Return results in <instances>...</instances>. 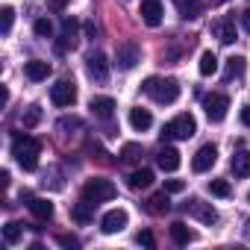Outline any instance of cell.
<instances>
[{
  "label": "cell",
  "mask_w": 250,
  "mask_h": 250,
  "mask_svg": "<svg viewBox=\"0 0 250 250\" xmlns=\"http://www.w3.org/2000/svg\"><path fill=\"white\" fill-rule=\"evenodd\" d=\"M177 9H180V15L186 21H191V18H197L203 12V0H177Z\"/></svg>",
  "instance_id": "603a6c76"
},
{
  "label": "cell",
  "mask_w": 250,
  "mask_h": 250,
  "mask_svg": "<svg viewBox=\"0 0 250 250\" xmlns=\"http://www.w3.org/2000/svg\"><path fill=\"white\" fill-rule=\"evenodd\" d=\"M50 100H53V106H62V109L74 106L77 103V85H74V80H59L50 88Z\"/></svg>",
  "instance_id": "52a82bcc"
},
{
  "label": "cell",
  "mask_w": 250,
  "mask_h": 250,
  "mask_svg": "<svg viewBox=\"0 0 250 250\" xmlns=\"http://www.w3.org/2000/svg\"><path fill=\"white\" fill-rule=\"evenodd\" d=\"M77 30H80V21L77 18H62V42L56 44V50L59 53H65V50H74L77 47Z\"/></svg>",
  "instance_id": "30bf717a"
},
{
  "label": "cell",
  "mask_w": 250,
  "mask_h": 250,
  "mask_svg": "<svg viewBox=\"0 0 250 250\" xmlns=\"http://www.w3.org/2000/svg\"><path fill=\"white\" fill-rule=\"evenodd\" d=\"M71 218H74L77 224H88V221H91V203H88V200H83V203L71 206Z\"/></svg>",
  "instance_id": "83f0119b"
},
{
  "label": "cell",
  "mask_w": 250,
  "mask_h": 250,
  "mask_svg": "<svg viewBox=\"0 0 250 250\" xmlns=\"http://www.w3.org/2000/svg\"><path fill=\"white\" fill-rule=\"evenodd\" d=\"M24 74H27V80L42 83V80H47V77H50V62L33 59V62H27V65H24Z\"/></svg>",
  "instance_id": "ac0fdd59"
},
{
  "label": "cell",
  "mask_w": 250,
  "mask_h": 250,
  "mask_svg": "<svg viewBox=\"0 0 250 250\" xmlns=\"http://www.w3.org/2000/svg\"><path fill=\"white\" fill-rule=\"evenodd\" d=\"M9 180H12V177H9V171L0 174V183H3V188H9Z\"/></svg>",
  "instance_id": "60d3db41"
},
{
  "label": "cell",
  "mask_w": 250,
  "mask_h": 250,
  "mask_svg": "<svg viewBox=\"0 0 250 250\" xmlns=\"http://www.w3.org/2000/svg\"><path fill=\"white\" fill-rule=\"evenodd\" d=\"M229 168H232V174L235 177H250V150H235L232 153V159H229Z\"/></svg>",
  "instance_id": "d6986e66"
},
{
  "label": "cell",
  "mask_w": 250,
  "mask_h": 250,
  "mask_svg": "<svg viewBox=\"0 0 250 250\" xmlns=\"http://www.w3.org/2000/svg\"><path fill=\"white\" fill-rule=\"evenodd\" d=\"M139 244H145V247H153L156 241H153V235H150V232L145 229V232H139Z\"/></svg>",
  "instance_id": "74e56055"
},
{
  "label": "cell",
  "mask_w": 250,
  "mask_h": 250,
  "mask_svg": "<svg viewBox=\"0 0 250 250\" xmlns=\"http://www.w3.org/2000/svg\"><path fill=\"white\" fill-rule=\"evenodd\" d=\"M21 238H24V227H21L18 221H9V224L3 227V241H6L9 247H15Z\"/></svg>",
  "instance_id": "d4e9b609"
},
{
  "label": "cell",
  "mask_w": 250,
  "mask_h": 250,
  "mask_svg": "<svg viewBox=\"0 0 250 250\" xmlns=\"http://www.w3.org/2000/svg\"><path fill=\"white\" fill-rule=\"evenodd\" d=\"M142 156H145V150H142V145H136V142H130V145L121 147V162H127V165L142 162Z\"/></svg>",
  "instance_id": "cb8c5ba5"
},
{
  "label": "cell",
  "mask_w": 250,
  "mask_h": 250,
  "mask_svg": "<svg viewBox=\"0 0 250 250\" xmlns=\"http://www.w3.org/2000/svg\"><path fill=\"white\" fill-rule=\"evenodd\" d=\"M183 209H186L191 218H197L200 224H209V227H212V224L218 221V212H215V206H212V203H206V200H200V197H191V200H188Z\"/></svg>",
  "instance_id": "ba28073f"
},
{
  "label": "cell",
  "mask_w": 250,
  "mask_h": 250,
  "mask_svg": "<svg viewBox=\"0 0 250 250\" xmlns=\"http://www.w3.org/2000/svg\"><path fill=\"white\" fill-rule=\"evenodd\" d=\"M30 212H33L39 221H50V218H53V203L44 200V197H33V200H30Z\"/></svg>",
  "instance_id": "7402d4cb"
},
{
  "label": "cell",
  "mask_w": 250,
  "mask_h": 250,
  "mask_svg": "<svg viewBox=\"0 0 250 250\" xmlns=\"http://www.w3.org/2000/svg\"><path fill=\"white\" fill-rule=\"evenodd\" d=\"M85 74L94 80V83H106L109 80V62H106V56L103 53H88L85 56Z\"/></svg>",
  "instance_id": "9c48e42d"
},
{
  "label": "cell",
  "mask_w": 250,
  "mask_h": 250,
  "mask_svg": "<svg viewBox=\"0 0 250 250\" xmlns=\"http://www.w3.org/2000/svg\"><path fill=\"white\" fill-rule=\"evenodd\" d=\"M115 194H118L115 183H109V180H100V177H94V180H88V183L83 186V200H88L91 206H97V203H106V200H112Z\"/></svg>",
  "instance_id": "3957f363"
},
{
  "label": "cell",
  "mask_w": 250,
  "mask_h": 250,
  "mask_svg": "<svg viewBox=\"0 0 250 250\" xmlns=\"http://www.w3.org/2000/svg\"><path fill=\"white\" fill-rule=\"evenodd\" d=\"M139 62H142V47L136 42H121L115 47V65L121 71H133Z\"/></svg>",
  "instance_id": "5b68a950"
},
{
  "label": "cell",
  "mask_w": 250,
  "mask_h": 250,
  "mask_svg": "<svg viewBox=\"0 0 250 250\" xmlns=\"http://www.w3.org/2000/svg\"><path fill=\"white\" fill-rule=\"evenodd\" d=\"M142 91L147 94V97H153L156 103H177V97H180V83L174 80V77H147L145 80V85H142Z\"/></svg>",
  "instance_id": "6da1fadb"
},
{
  "label": "cell",
  "mask_w": 250,
  "mask_h": 250,
  "mask_svg": "<svg viewBox=\"0 0 250 250\" xmlns=\"http://www.w3.org/2000/svg\"><path fill=\"white\" fill-rule=\"evenodd\" d=\"M183 188H186L183 180H165V191H168V194H180Z\"/></svg>",
  "instance_id": "836d02e7"
},
{
  "label": "cell",
  "mask_w": 250,
  "mask_h": 250,
  "mask_svg": "<svg viewBox=\"0 0 250 250\" xmlns=\"http://www.w3.org/2000/svg\"><path fill=\"white\" fill-rule=\"evenodd\" d=\"M145 209H147L150 215H165V212L171 209V200H168V191H159V194H153V197H147V203H145Z\"/></svg>",
  "instance_id": "ffe728a7"
},
{
  "label": "cell",
  "mask_w": 250,
  "mask_h": 250,
  "mask_svg": "<svg viewBox=\"0 0 250 250\" xmlns=\"http://www.w3.org/2000/svg\"><path fill=\"white\" fill-rule=\"evenodd\" d=\"M39 121H42V109H39V106H30V109L21 115V124H24L27 130H30V127H36Z\"/></svg>",
  "instance_id": "4dcf8cb0"
},
{
  "label": "cell",
  "mask_w": 250,
  "mask_h": 250,
  "mask_svg": "<svg viewBox=\"0 0 250 250\" xmlns=\"http://www.w3.org/2000/svg\"><path fill=\"white\" fill-rule=\"evenodd\" d=\"M150 183H153V171H150V168H136V171L130 174V180H127V186L136 188V191H139V188H147Z\"/></svg>",
  "instance_id": "44dd1931"
},
{
  "label": "cell",
  "mask_w": 250,
  "mask_h": 250,
  "mask_svg": "<svg viewBox=\"0 0 250 250\" xmlns=\"http://www.w3.org/2000/svg\"><path fill=\"white\" fill-rule=\"evenodd\" d=\"M241 74H244V59H241V56L227 59V74H224V80H232V77H241Z\"/></svg>",
  "instance_id": "f546056e"
},
{
  "label": "cell",
  "mask_w": 250,
  "mask_h": 250,
  "mask_svg": "<svg viewBox=\"0 0 250 250\" xmlns=\"http://www.w3.org/2000/svg\"><path fill=\"white\" fill-rule=\"evenodd\" d=\"M156 165L162 168V171H177L180 168V150L177 147H159V153H156Z\"/></svg>",
  "instance_id": "2e32d148"
},
{
  "label": "cell",
  "mask_w": 250,
  "mask_h": 250,
  "mask_svg": "<svg viewBox=\"0 0 250 250\" xmlns=\"http://www.w3.org/2000/svg\"><path fill=\"white\" fill-rule=\"evenodd\" d=\"M209 191H212L215 197H229V194H232V188H229L227 180H212V183H209Z\"/></svg>",
  "instance_id": "1f68e13d"
},
{
  "label": "cell",
  "mask_w": 250,
  "mask_h": 250,
  "mask_svg": "<svg viewBox=\"0 0 250 250\" xmlns=\"http://www.w3.org/2000/svg\"><path fill=\"white\" fill-rule=\"evenodd\" d=\"M171 238H174L177 244H188V241H194V232H191L183 221H177V224H171Z\"/></svg>",
  "instance_id": "484cf974"
},
{
  "label": "cell",
  "mask_w": 250,
  "mask_h": 250,
  "mask_svg": "<svg viewBox=\"0 0 250 250\" xmlns=\"http://www.w3.org/2000/svg\"><path fill=\"white\" fill-rule=\"evenodd\" d=\"M83 124H80V118H62L59 121V130H80Z\"/></svg>",
  "instance_id": "e575fe53"
},
{
  "label": "cell",
  "mask_w": 250,
  "mask_h": 250,
  "mask_svg": "<svg viewBox=\"0 0 250 250\" xmlns=\"http://www.w3.org/2000/svg\"><path fill=\"white\" fill-rule=\"evenodd\" d=\"M212 36H215L221 44H232V42H235V21H232V18H218V21H212Z\"/></svg>",
  "instance_id": "4fadbf2b"
},
{
  "label": "cell",
  "mask_w": 250,
  "mask_h": 250,
  "mask_svg": "<svg viewBox=\"0 0 250 250\" xmlns=\"http://www.w3.org/2000/svg\"><path fill=\"white\" fill-rule=\"evenodd\" d=\"M241 124H244V127H250V103L241 109Z\"/></svg>",
  "instance_id": "f35d334b"
},
{
  "label": "cell",
  "mask_w": 250,
  "mask_h": 250,
  "mask_svg": "<svg viewBox=\"0 0 250 250\" xmlns=\"http://www.w3.org/2000/svg\"><path fill=\"white\" fill-rule=\"evenodd\" d=\"M130 127H133L136 133H147V130L153 127V115H150V109H142V106L130 109Z\"/></svg>",
  "instance_id": "9a60e30c"
},
{
  "label": "cell",
  "mask_w": 250,
  "mask_h": 250,
  "mask_svg": "<svg viewBox=\"0 0 250 250\" xmlns=\"http://www.w3.org/2000/svg\"><path fill=\"white\" fill-rule=\"evenodd\" d=\"M247 200H250V194H247Z\"/></svg>",
  "instance_id": "ee69618b"
},
{
  "label": "cell",
  "mask_w": 250,
  "mask_h": 250,
  "mask_svg": "<svg viewBox=\"0 0 250 250\" xmlns=\"http://www.w3.org/2000/svg\"><path fill=\"white\" fill-rule=\"evenodd\" d=\"M197 133V124L191 115H177L174 121H168L165 127H162V142H171V139H191Z\"/></svg>",
  "instance_id": "277c9868"
},
{
  "label": "cell",
  "mask_w": 250,
  "mask_h": 250,
  "mask_svg": "<svg viewBox=\"0 0 250 250\" xmlns=\"http://www.w3.org/2000/svg\"><path fill=\"white\" fill-rule=\"evenodd\" d=\"M59 244H62V247H80V238H74V235H59Z\"/></svg>",
  "instance_id": "d590c367"
},
{
  "label": "cell",
  "mask_w": 250,
  "mask_h": 250,
  "mask_svg": "<svg viewBox=\"0 0 250 250\" xmlns=\"http://www.w3.org/2000/svg\"><path fill=\"white\" fill-rule=\"evenodd\" d=\"M127 221H130V215L124 212V209H112V212H106V215H103L100 229H103L106 235H115V232H121L124 227H127Z\"/></svg>",
  "instance_id": "8fae6325"
},
{
  "label": "cell",
  "mask_w": 250,
  "mask_h": 250,
  "mask_svg": "<svg viewBox=\"0 0 250 250\" xmlns=\"http://www.w3.org/2000/svg\"><path fill=\"white\" fill-rule=\"evenodd\" d=\"M39 153H42V142L36 136H18L12 142V156L24 171H36L39 168Z\"/></svg>",
  "instance_id": "7a4b0ae2"
},
{
  "label": "cell",
  "mask_w": 250,
  "mask_h": 250,
  "mask_svg": "<svg viewBox=\"0 0 250 250\" xmlns=\"http://www.w3.org/2000/svg\"><path fill=\"white\" fill-rule=\"evenodd\" d=\"M33 30H36V36H42V39H53V24H50L47 18H39V21L33 24Z\"/></svg>",
  "instance_id": "d6a6232c"
},
{
  "label": "cell",
  "mask_w": 250,
  "mask_h": 250,
  "mask_svg": "<svg viewBox=\"0 0 250 250\" xmlns=\"http://www.w3.org/2000/svg\"><path fill=\"white\" fill-rule=\"evenodd\" d=\"M197 68H200V74H203V77H212V74L218 71V56H215L212 50H206V53L200 56V65H197Z\"/></svg>",
  "instance_id": "4316f807"
},
{
  "label": "cell",
  "mask_w": 250,
  "mask_h": 250,
  "mask_svg": "<svg viewBox=\"0 0 250 250\" xmlns=\"http://www.w3.org/2000/svg\"><path fill=\"white\" fill-rule=\"evenodd\" d=\"M241 27L250 33V9H244V12H241Z\"/></svg>",
  "instance_id": "ab89813d"
},
{
  "label": "cell",
  "mask_w": 250,
  "mask_h": 250,
  "mask_svg": "<svg viewBox=\"0 0 250 250\" xmlns=\"http://www.w3.org/2000/svg\"><path fill=\"white\" fill-rule=\"evenodd\" d=\"M203 109H206V118L218 124V121H224V118H227L229 97H227V94H221V91H212V94H206V97H203Z\"/></svg>",
  "instance_id": "8992f818"
},
{
  "label": "cell",
  "mask_w": 250,
  "mask_h": 250,
  "mask_svg": "<svg viewBox=\"0 0 250 250\" xmlns=\"http://www.w3.org/2000/svg\"><path fill=\"white\" fill-rule=\"evenodd\" d=\"M71 0H50V12H65V6Z\"/></svg>",
  "instance_id": "8d00e7d4"
},
{
  "label": "cell",
  "mask_w": 250,
  "mask_h": 250,
  "mask_svg": "<svg viewBox=\"0 0 250 250\" xmlns=\"http://www.w3.org/2000/svg\"><path fill=\"white\" fill-rule=\"evenodd\" d=\"M88 109L94 112V118H100V121H109V118L115 115V100H112V97H91Z\"/></svg>",
  "instance_id": "e0dca14e"
},
{
  "label": "cell",
  "mask_w": 250,
  "mask_h": 250,
  "mask_svg": "<svg viewBox=\"0 0 250 250\" xmlns=\"http://www.w3.org/2000/svg\"><path fill=\"white\" fill-rule=\"evenodd\" d=\"M218 3H227V0H212V6H218Z\"/></svg>",
  "instance_id": "7bdbcfd3"
},
{
  "label": "cell",
  "mask_w": 250,
  "mask_h": 250,
  "mask_svg": "<svg viewBox=\"0 0 250 250\" xmlns=\"http://www.w3.org/2000/svg\"><path fill=\"white\" fill-rule=\"evenodd\" d=\"M162 3L159 0H142V21L147 24V27H159L162 24Z\"/></svg>",
  "instance_id": "5bb4252c"
},
{
  "label": "cell",
  "mask_w": 250,
  "mask_h": 250,
  "mask_svg": "<svg viewBox=\"0 0 250 250\" xmlns=\"http://www.w3.org/2000/svg\"><path fill=\"white\" fill-rule=\"evenodd\" d=\"M215 162H218V147H215V145H203V147L194 153V159H191V168H194L197 174H203V171H209Z\"/></svg>",
  "instance_id": "7c38bea8"
},
{
  "label": "cell",
  "mask_w": 250,
  "mask_h": 250,
  "mask_svg": "<svg viewBox=\"0 0 250 250\" xmlns=\"http://www.w3.org/2000/svg\"><path fill=\"white\" fill-rule=\"evenodd\" d=\"M85 36H88V39H94V24H91V21L85 24Z\"/></svg>",
  "instance_id": "b9f144b4"
},
{
  "label": "cell",
  "mask_w": 250,
  "mask_h": 250,
  "mask_svg": "<svg viewBox=\"0 0 250 250\" xmlns=\"http://www.w3.org/2000/svg\"><path fill=\"white\" fill-rule=\"evenodd\" d=\"M12 24H15V9L12 6H3V9H0V33L9 36L12 33Z\"/></svg>",
  "instance_id": "f1b7e54d"
}]
</instances>
